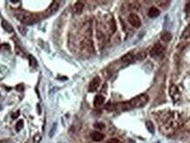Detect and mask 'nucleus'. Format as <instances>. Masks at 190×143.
<instances>
[{"mask_svg":"<svg viewBox=\"0 0 190 143\" xmlns=\"http://www.w3.org/2000/svg\"><path fill=\"white\" fill-rule=\"evenodd\" d=\"M15 17L25 25H33V24L37 23L40 20V18L37 14L29 13V11L18 10L15 11Z\"/></svg>","mask_w":190,"mask_h":143,"instance_id":"obj_1","label":"nucleus"},{"mask_svg":"<svg viewBox=\"0 0 190 143\" xmlns=\"http://www.w3.org/2000/svg\"><path fill=\"white\" fill-rule=\"evenodd\" d=\"M147 102H148V97L146 95H140V96L133 98L128 103L131 107H142L145 105Z\"/></svg>","mask_w":190,"mask_h":143,"instance_id":"obj_2","label":"nucleus"},{"mask_svg":"<svg viewBox=\"0 0 190 143\" xmlns=\"http://www.w3.org/2000/svg\"><path fill=\"white\" fill-rule=\"evenodd\" d=\"M128 22L129 24L131 25L132 27H139L141 26V20H140V18L135 14V13H132L128 16Z\"/></svg>","mask_w":190,"mask_h":143,"instance_id":"obj_3","label":"nucleus"},{"mask_svg":"<svg viewBox=\"0 0 190 143\" xmlns=\"http://www.w3.org/2000/svg\"><path fill=\"white\" fill-rule=\"evenodd\" d=\"M163 51H164L163 46H162L161 44L158 43V44H156L155 46L152 47V49H151V56H154V57L159 56V55H160L163 53Z\"/></svg>","mask_w":190,"mask_h":143,"instance_id":"obj_4","label":"nucleus"},{"mask_svg":"<svg viewBox=\"0 0 190 143\" xmlns=\"http://www.w3.org/2000/svg\"><path fill=\"white\" fill-rule=\"evenodd\" d=\"M100 79L99 76H96L94 77L89 84V91L90 92H93L95 90H97V89L99 88L100 86Z\"/></svg>","mask_w":190,"mask_h":143,"instance_id":"obj_5","label":"nucleus"},{"mask_svg":"<svg viewBox=\"0 0 190 143\" xmlns=\"http://www.w3.org/2000/svg\"><path fill=\"white\" fill-rule=\"evenodd\" d=\"M91 138L93 141H101L104 138L105 135L100 133V132H97V131H94L91 134Z\"/></svg>","mask_w":190,"mask_h":143,"instance_id":"obj_6","label":"nucleus"},{"mask_svg":"<svg viewBox=\"0 0 190 143\" xmlns=\"http://www.w3.org/2000/svg\"><path fill=\"white\" fill-rule=\"evenodd\" d=\"M1 25H2V27L4 28V30L7 33H13V28L11 27V25L7 22L6 20H2L1 22Z\"/></svg>","mask_w":190,"mask_h":143,"instance_id":"obj_7","label":"nucleus"},{"mask_svg":"<svg viewBox=\"0 0 190 143\" xmlns=\"http://www.w3.org/2000/svg\"><path fill=\"white\" fill-rule=\"evenodd\" d=\"M160 14V11L156 7H151L148 11V16L150 18H156Z\"/></svg>","mask_w":190,"mask_h":143,"instance_id":"obj_8","label":"nucleus"},{"mask_svg":"<svg viewBox=\"0 0 190 143\" xmlns=\"http://www.w3.org/2000/svg\"><path fill=\"white\" fill-rule=\"evenodd\" d=\"M104 101H105V98H104L103 96H101V95H97V96L95 97V98H94V101H93L94 106L99 107V106L102 105Z\"/></svg>","mask_w":190,"mask_h":143,"instance_id":"obj_9","label":"nucleus"},{"mask_svg":"<svg viewBox=\"0 0 190 143\" xmlns=\"http://www.w3.org/2000/svg\"><path fill=\"white\" fill-rule=\"evenodd\" d=\"M134 59V56L132 54H126L125 55H123L122 58H121V61L122 63H129L133 61Z\"/></svg>","mask_w":190,"mask_h":143,"instance_id":"obj_10","label":"nucleus"},{"mask_svg":"<svg viewBox=\"0 0 190 143\" xmlns=\"http://www.w3.org/2000/svg\"><path fill=\"white\" fill-rule=\"evenodd\" d=\"M172 39V34L169 32H165L161 34V40L165 42H168Z\"/></svg>","mask_w":190,"mask_h":143,"instance_id":"obj_11","label":"nucleus"},{"mask_svg":"<svg viewBox=\"0 0 190 143\" xmlns=\"http://www.w3.org/2000/svg\"><path fill=\"white\" fill-rule=\"evenodd\" d=\"M83 8H84V4H83L82 2H80V1L77 2L74 5V10H75L76 13H78V14L81 13V11H83Z\"/></svg>","mask_w":190,"mask_h":143,"instance_id":"obj_12","label":"nucleus"},{"mask_svg":"<svg viewBox=\"0 0 190 143\" xmlns=\"http://www.w3.org/2000/svg\"><path fill=\"white\" fill-rule=\"evenodd\" d=\"M182 38H184V39L190 38V25L184 30V32L182 33Z\"/></svg>","mask_w":190,"mask_h":143,"instance_id":"obj_13","label":"nucleus"},{"mask_svg":"<svg viewBox=\"0 0 190 143\" xmlns=\"http://www.w3.org/2000/svg\"><path fill=\"white\" fill-rule=\"evenodd\" d=\"M28 58H29L30 65L32 67H37V62H36V60H35V58L33 56H32V55H29Z\"/></svg>","mask_w":190,"mask_h":143,"instance_id":"obj_14","label":"nucleus"},{"mask_svg":"<svg viewBox=\"0 0 190 143\" xmlns=\"http://www.w3.org/2000/svg\"><path fill=\"white\" fill-rule=\"evenodd\" d=\"M146 126H147L148 130L150 131L151 134L154 133V126H153V124H152L151 121H147V122H146Z\"/></svg>","mask_w":190,"mask_h":143,"instance_id":"obj_15","label":"nucleus"},{"mask_svg":"<svg viewBox=\"0 0 190 143\" xmlns=\"http://www.w3.org/2000/svg\"><path fill=\"white\" fill-rule=\"evenodd\" d=\"M23 126H24V121L22 120H19L18 122H17V124H16V130L18 131H20L22 128H23Z\"/></svg>","mask_w":190,"mask_h":143,"instance_id":"obj_16","label":"nucleus"},{"mask_svg":"<svg viewBox=\"0 0 190 143\" xmlns=\"http://www.w3.org/2000/svg\"><path fill=\"white\" fill-rule=\"evenodd\" d=\"M58 9V5H57V2H53L51 6L50 7V11H56V10Z\"/></svg>","mask_w":190,"mask_h":143,"instance_id":"obj_17","label":"nucleus"},{"mask_svg":"<svg viewBox=\"0 0 190 143\" xmlns=\"http://www.w3.org/2000/svg\"><path fill=\"white\" fill-rule=\"evenodd\" d=\"M56 123H55V124L53 125L52 128L50 129V138L53 137V135H54V134H55V132H56Z\"/></svg>","mask_w":190,"mask_h":143,"instance_id":"obj_18","label":"nucleus"},{"mask_svg":"<svg viewBox=\"0 0 190 143\" xmlns=\"http://www.w3.org/2000/svg\"><path fill=\"white\" fill-rule=\"evenodd\" d=\"M94 127H96L98 129H104L105 128V125L103 123H96L94 125Z\"/></svg>","mask_w":190,"mask_h":143,"instance_id":"obj_19","label":"nucleus"},{"mask_svg":"<svg viewBox=\"0 0 190 143\" xmlns=\"http://www.w3.org/2000/svg\"><path fill=\"white\" fill-rule=\"evenodd\" d=\"M16 90L18 91H23L24 90V85L23 84H19L16 86Z\"/></svg>","mask_w":190,"mask_h":143,"instance_id":"obj_20","label":"nucleus"},{"mask_svg":"<svg viewBox=\"0 0 190 143\" xmlns=\"http://www.w3.org/2000/svg\"><path fill=\"white\" fill-rule=\"evenodd\" d=\"M108 143H121V141L119 140L118 139H111L109 141H108Z\"/></svg>","mask_w":190,"mask_h":143,"instance_id":"obj_21","label":"nucleus"},{"mask_svg":"<svg viewBox=\"0 0 190 143\" xmlns=\"http://www.w3.org/2000/svg\"><path fill=\"white\" fill-rule=\"evenodd\" d=\"M19 113H20V112H19V111H17L15 113H13V115H11V117H13V120H15V118H17L19 116Z\"/></svg>","mask_w":190,"mask_h":143,"instance_id":"obj_22","label":"nucleus"},{"mask_svg":"<svg viewBox=\"0 0 190 143\" xmlns=\"http://www.w3.org/2000/svg\"><path fill=\"white\" fill-rule=\"evenodd\" d=\"M185 11H187V13H190V2L187 3L186 7H185Z\"/></svg>","mask_w":190,"mask_h":143,"instance_id":"obj_23","label":"nucleus"},{"mask_svg":"<svg viewBox=\"0 0 190 143\" xmlns=\"http://www.w3.org/2000/svg\"><path fill=\"white\" fill-rule=\"evenodd\" d=\"M145 57V55H142V53H139L138 55H137V56H136V58L138 59V60H141V59H144Z\"/></svg>","mask_w":190,"mask_h":143,"instance_id":"obj_24","label":"nucleus"},{"mask_svg":"<svg viewBox=\"0 0 190 143\" xmlns=\"http://www.w3.org/2000/svg\"><path fill=\"white\" fill-rule=\"evenodd\" d=\"M19 30L21 31V33H22L23 35L25 34V28H23V27H19Z\"/></svg>","mask_w":190,"mask_h":143,"instance_id":"obj_25","label":"nucleus"}]
</instances>
